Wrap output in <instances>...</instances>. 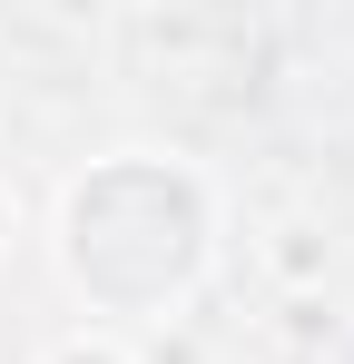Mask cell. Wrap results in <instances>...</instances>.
<instances>
[{
  "mask_svg": "<svg viewBox=\"0 0 354 364\" xmlns=\"http://www.w3.org/2000/svg\"><path fill=\"white\" fill-rule=\"evenodd\" d=\"M158 227H168V237L207 227V207H197L187 178H168V168H109V178H89L69 197V276L118 305L128 256H148V266H138V276H148V305L177 296V286L197 276V256H187V246H158Z\"/></svg>",
  "mask_w": 354,
  "mask_h": 364,
  "instance_id": "6da1fadb",
  "label": "cell"
}]
</instances>
